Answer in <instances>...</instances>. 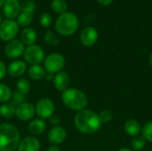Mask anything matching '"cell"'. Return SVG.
I'll return each instance as SVG.
<instances>
[{
    "label": "cell",
    "mask_w": 152,
    "mask_h": 151,
    "mask_svg": "<svg viewBox=\"0 0 152 151\" xmlns=\"http://www.w3.org/2000/svg\"><path fill=\"white\" fill-rule=\"evenodd\" d=\"M74 123L76 128L85 134H92L98 132L102 125L99 115L96 112L86 109L77 113Z\"/></svg>",
    "instance_id": "cell-1"
},
{
    "label": "cell",
    "mask_w": 152,
    "mask_h": 151,
    "mask_svg": "<svg viewBox=\"0 0 152 151\" xmlns=\"http://www.w3.org/2000/svg\"><path fill=\"white\" fill-rule=\"evenodd\" d=\"M20 142V133L12 124H0V151H14Z\"/></svg>",
    "instance_id": "cell-2"
},
{
    "label": "cell",
    "mask_w": 152,
    "mask_h": 151,
    "mask_svg": "<svg viewBox=\"0 0 152 151\" xmlns=\"http://www.w3.org/2000/svg\"><path fill=\"white\" fill-rule=\"evenodd\" d=\"M61 101L68 109L77 112L86 109L88 104V99L86 93L77 88H68L63 91L61 93Z\"/></svg>",
    "instance_id": "cell-3"
},
{
    "label": "cell",
    "mask_w": 152,
    "mask_h": 151,
    "mask_svg": "<svg viewBox=\"0 0 152 151\" xmlns=\"http://www.w3.org/2000/svg\"><path fill=\"white\" fill-rule=\"evenodd\" d=\"M78 19L77 15L70 12L61 14L55 22V29L62 36H70L78 28Z\"/></svg>",
    "instance_id": "cell-4"
},
{
    "label": "cell",
    "mask_w": 152,
    "mask_h": 151,
    "mask_svg": "<svg viewBox=\"0 0 152 151\" xmlns=\"http://www.w3.org/2000/svg\"><path fill=\"white\" fill-rule=\"evenodd\" d=\"M65 63L66 61L63 55L61 53H52L44 60V69L46 73L55 75L62 71Z\"/></svg>",
    "instance_id": "cell-5"
},
{
    "label": "cell",
    "mask_w": 152,
    "mask_h": 151,
    "mask_svg": "<svg viewBox=\"0 0 152 151\" xmlns=\"http://www.w3.org/2000/svg\"><path fill=\"white\" fill-rule=\"evenodd\" d=\"M24 59L27 63L30 66L40 65L45 60V52L41 46L37 44L28 45L24 51Z\"/></svg>",
    "instance_id": "cell-6"
},
{
    "label": "cell",
    "mask_w": 152,
    "mask_h": 151,
    "mask_svg": "<svg viewBox=\"0 0 152 151\" xmlns=\"http://www.w3.org/2000/svg\"><path fill=\"white\" fill-rule=\"evenodd\" d=\"M54 109H55L54 103L51 99L48 98L40 99L35 107L36 113L38 116V117L41 119L50 118L52 116H53Z\"/></svg>",
    "instance_id": "cell-7"
},
{
    "label": "cell",
    "mask_w": 152,
    "mask_h": 151,
    "mask_svg": "<svg viewBox=\"0 0 152 151\" xmlns=\"http://www.w3.org/2000/svg\"><path fill=\"white\" fill-rule=\"evenodd\" d=\"M19 31V25L12 20H5L0 24V38L3 41L14 39Z\"/></svg>",
    "instance_id": "cell-8"
},
{
    "label": "cell",
    "mask_w": 152,
    "mask_h": 151,
    "mask_svg": "<svg viewBox=\"0 0 152 151\" xmlns=\"http://www.w3.org/2000/svg\"><path fill=\"white\" fill-rule=\"evenodd\" d=\"M24 44L18 39H12L7 43L4 48L5 55L10 59H17L24 53Z\"/></svg>",
    "instance_id": "cell-9"
},
{
    "label": "cell",
    "mask_w": 152,
    "mask_h": 151,
    "mask_svg": "<svg viewBox=\"0 0 152 151\" xmlns=\"http://www.w3.org/2000/svg\"><path fill=\"white\" fill-rule=\"evenodd\" d=\"M35 113V107L29 102L24 101L15 108V116L22 121L30 120L34 117Z\"/></svg>",
    "instance_id": "cell-10"
},
{
    "label": "cell",
    "mask_w": 152,
    "mask_h": 151,
    "mask_svg": "<svg viewBox=\"0 0 152 151\" xmlns=\"http://www.w3.org/2000/svg\"><path fill=\"white\" fill-rule=\"evenodd\" d=\"M98 40V31L94 27L85 28L80 34V42L85 46H92Z\"/></svg>",
    "instance_id": "cell-11"
},
{
    "label": "cell",
    "mask_w": 152,
    "mask_h": 151,
    "mask_svg": "<svg viewBox=\"0 0 152 151\" xmlns=\"http://www.w3.org/2000/svg\"><path fill=\"white\" fill-rule=\"evenodd\" d=\"M67 137V132L62 126H54L53 127L48 133V141L53 145L61 144Z\"/></svg>",
    "instance_id": "cell-12"
},
{
    "label": "cell",
    "mask_w": 152,
    "mask_h": 151,
    "mask_svg": "<svg viewBox=\"0 0 152 151\" xmlns=\"http://www.w3.org/2000/svg\"><path fill=\"white\" fill-rule=\"evenodd\" d=\"M40 142L34 136H28L21 140L17 151H40Z\"/></svg>",
    "instance_id": "cell-13"
},
{
    "label": "cell",
    "mask_w": 152,
    "mask_h": 151,
    "mask_svg": "<svg viewBox=\"0 0 152 151\" xmlns=\"http://www.w3.org/2000/svg\"><path fill=\"white\" fill-rule=\"evenodd\" d=\"M3 10L8 19H13L17 17L20 12V4L18 0H5Z\"/></svg>",
    "instance_id": "cell-14"
},
{
    "label": "cell",
    "mask_w": 152,
    "mask_h": 151,
    "mask_svg": "<svg viewBox=\"0 0 152 151\" xmlns=\"http://www.w3.org/2000/svg\"><path fill=\"white\" fill-rule=\"evenodd\" d=\"M27 71V64L20 60L11 62L7 68V73L12 77H20Z\"/></svg>",
    "instance_id": "cell-15"
},
{
    "label": "cell",
    "mask_w": 152,
    "mask_h": 151,
    "mask_svg": "<svg viewBox=\"0 0 152 151\" xmlns=\"http://www.w3.org/2000/svg\"><path fill=\"white\" fill-rule=\"evenodd\" d=\"M53 81V85H54L55 89L58 91L63 92L69 88V85L70 83V78H69V76L66 72L61 71L54 75Z\"/></svg>",
    "instance_id": "cell-16"
},
{
    "label": "cell",
    "mask_w": 152,
    "mask_h": 151,
    "mask_svg": "<svg viewBox=\"0 0 152 151\" xmlns=\"http://www.w3.org/2000/svg\"><path fill=\"white\" fill-rule=\"evenodd\" d=\"M124 130L129 136H138L142 132V126L140 123L135 119H128L124 125Z\"/></svg>",
    "instance_id": "cell-17"
},
{
    "label": "cell",
    "mask_w": 152,
    "mask_h": 151,
    "mask_svg": "<svg viewBox=\"0 0 152 151\" xmlns=\"http://www.w3.org/2000/svg\"><path fill=\"white\" fill-rule=\"evenodd\" d=\"M45 129H46V124L41 118L34 119L28 124V131L34 136L42 134L45 131Z\"/></svg>",
    "instance_id": "cell-18"
},
{
    "label": "cell",
    "mask_w": 152,
    "mask_h": 151,
    "mask_svg": "<svg viewBox=\"0 0 152 151\" xmlns=\"http://www.w3.org/2000/svg\"><path fill=\"white\" fill-rule=\"evenodd\" d=\"M46 71L40 65H32L28 69V76L30 79L40 81L45 77Z\"/></svg>",
    "instance_id": "cell-19"
},
{
    "label": "cell",
    "mask_w": 152,
    "mask_h": 151,
    "mask_svg": "<svg viewBox=\"0 0 152 151\" xmlns=\"http://www.w3.org/2000/svg\"><path fill=\"white\" fill-rule=\"evenodd\" d=\"M37 38V33L31 28H25L20 34V41L24 44H27L28 46L31 44H35Z\"/></svg>",
    "instance_id": "cell-20"
},
{
    "label": "cell",
    "mask_w": 152,
    "mask_h": 151,
    "mask_svg": "<svg viewBox=\"0 0 152 151\" xmlns=\"http://www.w3.org/2000/svg\"><path fill=\"white\" fill-rule=\"evenodd\" d=\"M15 115V107L11 103L5 102L0 106V116L4 118H11Z\"/></svg>",
    "instance_id": "cell-21"
},
{
    "label": "cell",
    "mask_w": 152,
    "mask_h": 151,
    "mask_svg": "<svg viewBox=\"0 0 152 151\" xmlns=\"http://www.w3.org/2000/svg\"><path fill=\"white\" fill-rule=\"evenodd\" d=\"M32 20H33V14L32 13L22 12L21 13H20L18 15L16 22L19 25V27H27V26L31 24Z\"/></svg>",
    "instance_id": "cell-22"
},
{
    "label": "cell",
    "mask_w": 152,
    "mask_h": 151,
    "mask_svg": "<svg viewBox=\"0 0 152 151\" xmlns=\"http://www.w3.org/2000/svg\"><path fill=\"white\" fill-rule=\"evenodd\" d=\"M12 90L10 87L3 83H0V102L5 103L8 101H10L12 96Z\"/></svg>",
    "instance_id": "cell-23"
},
{
    "label": "cell",
    "mask_w": 152,
    "mask_h": 151,
    "mask_svg": "<svg viewBox=\"0 0 152 151\" xmlns=\"http://www.w3.org/2000/svg\"><path fill=\"white\" fill-rule=\"evenodd\" d=\"M145 145H146V140L142 136H140V135L134 137L131 142L132 150L134 151H141L144 149Z\"/></svg>",
    "instance_id": "cell-24"
},
{
    "label": "cell",
    "mask_w": 152,
    "mask_h": 151,
    "mask_svg": "<svg viewBox=\"0 0 152 151\" xmlns=\"http://www.w3.org/2000/svg\"><path fill=\"white\" fill-rule=\"evenodd\" d=\"M16 86H17V91L20 92L22 94H27L29 90H30V83L28 79L26 78H20L17 80L16 83Z\"/></svg>",
    "instance_id": "cell-25"
},
{
    "label": "cell",
    "mask_w": 152,
    "mask_h": 151,
    "mask_svg": "<svg viewBox=\"0 0 152 151\" xmlns=\"http://www.w3.org/2000/svg\"><path fill=\"white\" fill-rule=\"evenodd\" d=\"M51 6L54 12L60 14L64 13L67 10V3L65 0H53Z\"/></svg>",
    "instance_id": "cell-26"
},
{
    "label": "cell",
    "mask_w": 152,
    "mask_h": 151,
    "mask_svg": "<svg viewBox=\"0 0 152 151\" xmlns=\"http://www.w3.org/2000/svg\"><path fill=\"white\" fill-rule=\"evenodd\" d=\"M25 99H26L25 94H22L20 92L15 91V92L12 93V96H11V99H10V103L16 108L20 104L23 103L25 101Z\"/></svg>",
    "instance_id": "cell-27"
},
{
    "label": "cell",
    "mask_w": 152,
    "mask_h": 151,
    "mask_svg": "<svg viewBox=\"0 0 152 151\" xmlns=\"http://www.w3.org/2000/svg\"><path fill=\"white\" fill-rule=\"evenodd\" d=\"M142 134L146 142H152V121L147 122L142 127Z\"/></svg>",
    "instance_id": "cell-28"
},
{
    "label": "cell",
    "mask_w": 152,
    "mask_h": 151,
    "mask_svg": "<svg viewBox=\"0 0 152 151\" xmlns=\"http://www.w3.org/2000/svg\"><path fill=\"white\" fill-rule=\"evenodd\" d=\"M44 39L45 41L50 44V45H53V46H56L59 44V38L56 36V35L51 31V30H47L45 34V36H44Z\"/></svg>",
    "instance_id": "cell-29"
},
{
    "label": "cell",
    "mask_w": 152,
    "mask_h": 151,
    "mask_svg": "<svg viewBox=\"0 0 152 151\" xmlns=\"http://www.w3.org/2000/svg\"><path fill=\"white\" fill-rule=\"evenodd\" d=\"M98 115H99L100 120L102 124L109 123L113 119V112L110 109H103Z\"/></svg>",
    "instance_id": "cell-30"
},
{
    "label": "cell",
    "mask_w": 152,
    "mask_h": 151,
    "mask_svg": "<svg viewBox=\"0 0 152 151\" xmlns=\"http://www.w3.org/2000/svg\"><path fill=\"white\" fill-rule=\"evenodd\" d=\"M35 4L33 1L31 0H25L21 3L20 4V9L22 12H29V13H32L34 12L35 11Z\"/></svg>",
    "instance_id": "cell-31"
},
{
    "label": "cell",
    "mask_w": 152,
    "mask_h": 151,
    "mask_svg": "<svg viewBox=\"0 0 152 151\" xmlns=\"http://www.w3.org/2000/svg\"><path fill=\"white\" fill-rule=\"evenodd\" d=\"M40 23L42 26L47 28L50 26V24L52 23V16L47 13V12H45L43 13L41 16H40Z\"/></svg>",
    "instance_id": "cell-32"
},
{
    "label": "cell",
    "mask_w": 152,
    "mask_h": 151,
    "mask_svg": "<svg viewBox=\"0 0 152 151\" xmlns=\"http://www.w3.org/2000/svg\"><path fill=\"white\" fill-rule=\"evenodd\" d=\"M7 73V68L4 65V63L0 61V80H2Z\"/></svg>",
    "instance_id": "cell-33"
},
{
    "label": "cell",
    "mask_w": 152,
    "mask_h": 151,
    "mask_svg": "<svg viewBox=\"0 0 152 151\" xmlns=\"http://www.w3.org/2000/svg\"><path fill=\"white\" fill-rule=\"evenodd\" d=\"M50 120H51V124L53 125L54 126H57L61 123V118L57 116H52L50 117Z\"/></svg>",
    "instance_id": "cell-34"
},
{
    "label": "cell",
    "mask_w": 152,
    "mask_h": 151,
    "mask_svg": "<svg viewBox=\"0 0 152 151\" xmlns=\"http://www.w3.org/2000/svg\"><path fill=\"white\" fill-rule=\"evenodd\" d=\"M99 2V4H101L102 5H104V6H107V5H110V4H112V2L114 0H97Z\"/></svg>",
    "instance_id": "cell-35"
},
{
    "label": "cell",
    "mask_w": 152,
    "mask_h": 151,
    "mask_svg": "<svg viewBox=\"0 0 152 151\" xmlns=\"http://www.w3.org/2000/svg\"><path fill=\"white\" fill-rule=\"evenodd\" d=\"M46 151H61V149L57 145H52L47 149Z\"/></svg>",
    "instance_id": "cell-36"
},
{
    "label": "cell",
    "mask_w": 152,
    "mask_h": 151,
    "mask_svg": "<svg viewBox=\"0 0 152 151\" xmlns=\"http://www.w3.org/2000/svg\"><path fill=\"white\" fill-rule=\"evenodd\" d=\"M53 77H54V75H53V74H49V73H46V75H45V79L47 80V81H52V80H53Z\"/></svg>",
    "instance_id": "cell-37"
},
{
    "label": "cell",
    "mask_w": 152,
    "mask_h": 151,
    "mask_svg": "<svg viewBox=\"0 0 152 151\" xmlns=\"http://www.w3.org/2000/svg\"><path fill=\"white\" fill-rule=\"evenodd\" d=\"M118 151H134L132 150L131 149H129V148H121V149H119Z\"/></svg>",
    "instance_id": "cell-38"
},
{
    "label": "cell",
    "mask_w": 152,
    "mask_h": 151,
    "mask_svg": "<svg viewBox=\"0 0 152 151\" xmlns=\"http://www.w3.org/2000/svg\"><path fill=\"white\" fill-rule=\"evenodd\" d=\"M149 63H150L151 67V68H152V53H151L150 57H149Z\"/></svg>",
    "instance_id": "cell-39"
},
{
    "label": "cell",
    "mask_w": 152,
    "mask_h": 151,
    "mask_svg": "<svg viewBox=\"0 0 152 151\" xmlns=\"http://www.w3.org/2000/svg\"><path fill=\"white\" fill-rule=\"evenodd\" d=\"M4 2H5V0H0V7H1L2 5H4Z\"/></svg>",
    "instance_id": "cell-40"
},
{
    "label": "cell",
    "mask_w": 152,
    "mask_h": 151,
    "mask_svg": "<svg viewBox=\"0 0 152 151\" xmlns=\"http://www.w3.org/2000/svg\"><path fill=\"white\" fill-rule=\"evenodd\" d=\"M2 23V17H1V15H0V24Z\"/></svg>",
    "instance_id": "cell-41"
}]
</instances>
